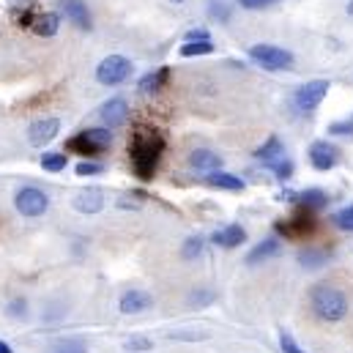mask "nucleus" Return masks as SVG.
<instances>
[{
	"label": "nucleus",
	"instance_id": "1",
	"mask_svg": "<svg viewBox=\"0 0 353 353\" xmlns=\"http://www.w3.org/2000/svg\"><path fill=\"white\" fill-rule=\"evenodd\" d=\"M165 154V137L157 129H137L129 140L132 170L140 181H151Z\"/></svg>",
	"mask_w": 353,
	"mask_h": 353
},
{
	"label": "nucleus",
	"instance_id": "2",
	"mask_svg": "<svg viewBox=\"0 0 353 353\" xmlns=\"http://www.w3.org/2000/svg\"><path fill=\"white\" fill-rule=\"evenodd\" d=\"M310 307L321 321L337 323L348 315V296L334 285H315L310 293Z\"/></svg>",
	"mask_w": 353,
	"mask_h": 353
},
{
	"label": "nucleus",
	"instance_id": "3",
	"mask_svg": "<svg viewBox=\"0 0 353 353\" xmlns=\"http://www.w3.org/2000/svg\"><path fill=\"white\" fill-rule=\"evenodd\" d=\"M112 145V132L110 129H85L80 134H74L66 143V151L83 154V157H96L101 151H107Z\"/></svg>",
	"mask_w": 353,
	"mask_h": 353
},
{
	"label": "nucleus",
	"instance_id": "4",
	"mask_svg": "<svg viewBox=\"0 0 353 353\" xmlns=\"http://www.w3.org/2000/svg\"><path fill=\"white\" fill-rule=\"evenodd\" d=\"M132 61L123 55H107L99 66H96V80L101 85H121L132 77Z\"/></svg>",
	"mask_w": 353,
	"mask_h": 353
},
{
	"label": "nucleus",
	"instance_id": "5",
	"mask_svg": "<svg viewBox=\"0 0 353 353\" xmlns=\"http://www.w3.org/2000/svg\"><path fill=\"white\" fill-rule=\"evenodd\" d=\"M315 211H310V208H301L299 205V211L290 216V219H285V222H276L274 228H276V233L279 236H285V239H290V241H296V239H307V236H312L315 233Z\"/></svg>",
	"mask_w": 353,
	"mask_h": 353
},
{
	"label": "nucleus",
	"instance_id": "6",
	"mask_svg": "<svg viewBox=\"0 0 353 353\" xmlns=\"http://www.w3.org/2000/svg\"><path fill=\"white\" fill-rule=\"evenodd\" d=\"M250 58L263 66L268 72H282V69H290L293 66V55L282 47H274V44H255L250 50Z\"/></svg>",
	"mask_w": 353,
	"mask_h": 353
},
{
	"label": "nucleus",
	"instance_id": "7",
	"mask_svg": "<svg viewBox=\"0 0 353 353\" xmlns=\"http://www.w3.org/2000/svg\"><path fill=\"white\" fill-rule=\"evenodd\" d=\"M14 205H17V211H19L22 216L36 219V216L47 214L50 197H47V192H41V189H36V186H22V189L17 192V197H14Z\"/></svg>",
	"mask_w": 353,
	"mask_h": 353
},
{
	"label": "nucleus",
	"instance_id": "8",
	"mask_svg": "<svg viewBox=\"0 0 353 353\" xmlns=\"http://www.w3.org/2000/svg\"><path fill=\"white\" fill-rule=\"evenodd\" d=\"M329 88H332V85H329V80H312V83L301 85V88L296 90V107H299V110H304V112L315 110V107L326 99Z\"/></svg>",
	"mask_w": 353,
	"mask_h": 353
},
{
	"label": "nucleus",
	"instance_id": "9",
	"mask_svg": "<svg viewBox=\"0 0 353 353\" xmlns=\"http://www.w3.org/2000/svg\"><path fill=\"white\" fill-rule=\"evenodd\" d=\"M58 132H61V121L58 118H41V121H33L28 126V140H30V145L44 148L47 143H52L58 137Z\"/></svg>",
	"mask_w": 353,
	"mask_h": 353
},
{
	"label": "nucleus",
	"instance_id": "10",
	"mask_svg": "<svg viewBox=\"0 0 353 353\" xmlns=\"http://www.w3.org/2000/svg\"><path fill=\"white\" fill-rule=\"evenodd\" d=\"M340 162V151L329 143V140H315L312 145H310V165L315 168V170H332L334 165Z\"/></svg>",
	"mask_w": 353,
	"mask_h": 353
},
{
	"label": "nucleus",
	"instance_id": "11",
	"mask_svg": "<svg viewBox=\"0 0 353 353\" xmlns=\"http://www.w3.org/2000/svg\"><path fill=\"white\" fill-rule=\"evenodd\" d=\"M101 121L107 129H121L126 121H129V104L123 99H110L101 104Z\"/></svg>",
	"mask_w": 353,
	"mask_h": 353
},
{
	"label": "nucleus",
	"instance_id": "12",
	"mask_svg": "<svg viewBox=\"0 0 353 353\" xmlns=\"http://www.w3.org/2000/svg\"><path fill=\"white\" fill-rule=\"evenodd\" d=\"M118 307H121L123 315H140V312H145V310L154 307V299L145 290H126L121 296V304Z\"/></svg>",
	"mask_w": 353,
	"mask_h": 353
},
{
	"label": "nucleus",
	"instance_id": "13",
	"mask_svg": "<svg viewBox=\"0 0 353 353\" xmlns=\"http://www.w3.org/2000/svg\"><path fill=\"white\" fill-rule=\"evenodd\" d=\"M61 11L66 14L69 22H74L77 28L90 30V11L85 6V0H61Z\"/></svg>",
	"mask_w": 353,
	"mask_h": 353
},
{
	"label": "nucleus",
	"instance_id": "14",
	"mask_svg": "<svg viewBox=\"0 0 353 353\" xmlns=\"http://www.w3.org/2000/svg\"><path fill=\"white\" fill-rule=\"evenodd\" d=\"M74 208H77L80 214H99V211L104 208V194H101V189L90 186V189L77 192V197H74Z\"/></svg>",
	"mask_w": 353,
	"mask_h": 353
},
{
	"label": "nucleus",
	"instance_id": "15",
	"mask_svg": "<svg viewBox=\"0 0 353 353\" xmlns=\"http://www.w3.org/2000/svg\"><path fill=\"white\" fill-rule=\"evenodd\" d=\"M189 168L192 170H200V173H211V170H222V157L214 154V151H192L189 154Z\"/></svg>",
	"mask_w": 353,
	"mask_h": 353
},
{
	"label": "nucleus",
	"instance_id": "16",
	"mask_svg": "<svg viewBox=\"0 0 353 353\" xmlns=\"http://www.w3.org/2000/svg\"><path fill=\"white\" fill-rule=\"evenodd\" d=\"M58 28H61V17H58L55 11L36 14V19H33V25H30V30H33L36 36H41V39L55 36V33H58Z\"/></svg>",
	"mask_w": 353,
	"mask_h": 353
},
{
	"label": "nucleus",
	"instance_id": "17",
	"mask_svg": "<svg viewBox=\"0 0 353 353\" xmlns=\"http://www.w3.org/2000/svg\"><path fill=\"white\" fill-rule=\"evenodd\" d=\"M244 241H247V230L241 225H228V228H222V230L214 233V244H219L225 250H233V247H239Z\"/></svg>",
	"mask_w": 353,
	"mask_h": 353
},
{
	"label": "nucleus",
	"instance_id": "18",
	"mask_svg": "<svg viewBox=\"0 0 353 353\" xmlns=\"http://www.w3.org/2000/svg\"><path fill=\"white\" fill-rule=\"evenodd\" d=\"M205 183L214 186V189H228V192H241L244 189V181L233 173H225V170H211L205 176Z\"/></svg>",
	"mask_w": 353,
	"mask_h": 353
},
{
	"label": "nucleus",
	"instance_id": "19",
	"mask_svg": "<svg viewBox=\"0 0 353 353\" xmlns=\"http://www.w3.org/2000/svg\"><path fill=\"white\" fill-rule=\"evenodd\" d=\"M279 250H282V244H279V239H265L263 244H258L250 255H247V263L250 265H258V263H265L268 258H274V255H279Z\"/></svg>",
	"mask_w": 353,
	"mask_h": 353
},
{
	"label": "nucleus",
	"instance_id": "20",
	"mask_svg": "<svg viewBox=\"0 0 353 353\" xmlns=\"http://www.w3.org/2000/svg\"><path fill=\"white\" fill-rule=\"evenodd\" d=\"M293 200H296L301 208H310V211H321V208H326V203H329V197H326L323 189H307V192H301V194H293Z\"/></svg>",
	"mask_w": 353,
	"mask_h": 353
},
{
	"label": "nucleus",
	"instance_id": "21",
	"mask_svg": "<svg viewBox=\"0 0 353 353\" xmlns=\"http://www.w3.org/2000/svg\"><path fill=\"white\" fill-rule=\"evenodd\" d=\"M168 80H170V69H168V66H162V69H157V72H148V74L140 80V90H143V93L162 90L165 85H168Z\"/></svg>",
	"mask_w": 353,
	"mask_h": 353
},
{
	"label": "nucleus",
	"instance_id": "22",
	"mask_svg": "<svg viewBox=\"0 0 353 353\" xmlns=\"http://www.w3.org/2000/svg\"><path fill=\"white\" fill-rule=\"evenodd\" d=\"M263 165H271V162H276V159H282L285 157V145H282V140L279 137H268L263 145L258 148V154H255Z\"/></svg>",
	"mask_w": 353,
	"mask_h": 353
},
{
	"label": "nucleus",
	"instance_id": "23",
	"mask_svg": "<svg viewBox=\"0 0 353 353\" xmlns=\"http://www.w3.org/2000/svg\"><path fill=\"white\" fill-rule=\"evenodd\" d=\"M214 52V41L211 39H194V41H186L181 47V58H194V55H211Z\"/></svg>",
	"mask_w": 353,
	"mask_h": 353
},
{
	"label": "nucleus",
	"instance_id": "24",
	"mask_svg": "<svg viewBox=\"0 0 353 353\" xmlns=\"http://www.w3.org/2000/svg\"><path fill=\"white\" fill-rule=\"evenodd\" d=\"M299 263L304 268H321L323 263H329V255L326 250H315V247H307L299 252Z\"/></svg>",
	"mask_w": 353,
	"mask_h": 353
},
{
	"label": "nucleus",
	"instance_id": "25",
	"mask_svg": "<svg viewBox=\"0 0 353 353\" xmlns=\"http://www.w3.org/2000/svg\"><path fill=\"white\" fill-rule=\"evenodd\" d=\"M41 168L50 170V173L66 170V154H63V151H47V154L41 157Z\"/></svg>",
	"mask_w": 353,
	"mask_h": 353
},
{
	"label": "nucleus",
	"instance_id": "26",
	"mask_svg": "<svg viewBox=\"0 0 353 353\" xmlns=\"http://www.w3.org/2000/svg\"><path fill=\"white\" fill-rule=\"evenodd\" d=\"M265 168L279 178V181H288V178L293 176V162H290V159H285V157H282V159H276V162H271V165H265Z\"/></svg>",
	"mask_w": 353,
	"mask_h": 353
},
{
	"label": "nucleus",
	"instance_id": "27",
	"mask_svg": "<svg viewBox=\"0 0 353 353\" xmlns=\"http://www.w3.org/2000/svg\"><path fill=\"white\" fill-rule=\"evenodd\" d=\"M200 252H203V239H186V244H183V250H181V255L186 258V261H194V258H200Z\"/></svg>",
	"mask_w": 353,
	"mask_h": 353
},
{
	"label": "nucleus",
	"instance_id": "28",
	"mask_svg": "<svg viewBox=\"0 0 353 353\" xmlns=\"http://www.w3.org/2000/svg\"><path fill=\"white\" fill-rule=\"evenodd\" d=\"M52 351L55 353H88V348H85L80 340H61Z\"/></svg>",
	"mask_w": 353,
	"mask_h": 353
},
{
	"label": "nucleus",
	"instance_id": "29",
	"mask_svg": "<svg viewBox=\"0 0 353 353\" xmlns=\"http://www.w3.org/2000/svg\"><path fill=\"white\" fill-rule=\"evenodd\" d=\"M334 225H337V228H343V230H351V233H353V205L343 208V211L334 216Z\"/></svg>",
	"mask_w": 353,
	"mask_h": 353
},
{
	"label": "nucleus",
	"instance_id": "30",
	"mask_svg": "<svg viewBox=\"0 0 353 353\" xmlns=\"http://www.w3.org/2000/svg\"><path fill=\"white\" fill-rule=\"evenodd\" d=\"M126 348L134 353H145L154 348V343H151L148 337H132V340H126Z\"/></svg>",
	"mask_w": 353,
	"mask_h": 353
},
{
	"label": "nucleus",
	"instance_id": "31",
	"mask_svg": "<svg viewBox=\"0 0 353 353\" xmlns=\"http://www.w3.org/2000/svg\"><path fill=\"white\" fill-rule=\"evenodd\" d=\"M74 170H77V176L88 178V176H99V173H101L104 168H101L99 162H80V165H77Z\"/></svg>",
	"mask_w": 353,
	"mask_h": 353
},
{
	"label": "nucleus",
	"instance_id": "32",
	"mask_svg": "<svg viewBox=\"0 0 353 353\" xmlns=\"http://www.w3.org/2000/svg\"><path fill=\"white\" fill-rule=\"evenodd\" d=\"M279 345H282V353H307V351H301V348H299V343H296L288 332H282V334H279Z\"/></svg>",
	"mask_w": 353,
	"mask_h": 353
},
{
	"label": "nucleus",
	"instance_id": "33",
	"mask_svg": "<svg viewBox=\"0 0 353 353\" xmlns=\"http://www.w3.org/2000/svg\"><path fill=\"white\" fill-rule=\"evenodd\" d=\"M211 17L219 19V22H228L230 19V8L222 6V3H211Z\"/></svg>",
	"mask_w": 353,
	"mask_h": 353
},
{
	"label": "nucleus",
	"instance_id": "34",
	"mask_svg": "<svg viewBox=\"0 0 353 353\" xmlns=\"http://www.w3.org/2000/svg\"><path fill=\"white\" fill-rule=\"evenodd\" d=\"M244 8H250V11H261V8H271L276 0H239Z\"/></svg>",
	"mask_w": 353,
	"mask_h": 353
},
{
	"label": "nucleus",
	"instance_id": "35",
	"mask_svg": "<svg viewBox=\"0 0 353 353\" xmlns=\"http://www.w3.org/2000/svg\"><path fill=\"white\" fill-rule=\"evenodd\" d=\"M329 132H332V134H353V123H348V121L332 123V126H329Z\"/></svg>",
	"mask_w": 353,
	"mask_h": 353
},
{
	"label": "nucleus",
	"instance_id": "36",
	"mask_svg": "<svg viewBox=\"0 0 353 353\" xmlns=\"http://www.w3.org/2000/svg\"><path fill=\"white\" fill-rule=\"evenodd\" d=\"M194 39H211V36H208V30H205V28H194V30H189V33H186V41H194Z\"/></svg>",
	"mask_w": 353,
	"mask_h": 353
},
{
	"label": "nucleus",
	"instance_id": "37",
	"mask_svg": "<svg viewBox=\"0 0 353 353\" xmlns=\"http://www.w3.org/2000/svg\"><path fill=\"white\" fill-rule=\"evenodd\" d=\"M19 312L25 315V301H14L11 304V315H19Z\"/></svg>",
	"mask_w": 353,
	"mask_h": 353
},
{
	"label": "nucleus",
	"instance_id": "38",
	"mask_svg": "<svg viewBox=\"0 0 353 353\" xmlns=\"http://www.w3.org/2000/svg\"><path fill=\"white\" fill-rule=\"evenodd\" d=\"M0 353H14V351H11V345H8V343H3V340H0Z\"/></svg>",
	"mask_w": 353,
	"mask_h": 353
},
{
	"label": "nucleus",
	"instance_id": "39",
	"mask_svg": "<svg viewBox=\"0 0 353 353\" xmlns=\"http://www.w3.org/2000/svg\"><path fill=\"white\" fill-rule=\"evenodd\" d=\"M170 3H186V0H170Z\"/></svg>",
	"mask_w": 353,
	"mask_h": 353
},
{
	"label": "nucleus",
	"instance_id": "40",
	"mask_svg": "<svg viewBox=\"0 0 353 353\" xmlns=\"http://www.w3.org/2000/svg\"><path fill=\"white\" fill-rule=\"evenodd\" d=\"M348 11H351V14H353V0H351V6H348Z\"/></svg>",
	"mask_w": 353,
	"mask_h": 353
}]
</instances>
